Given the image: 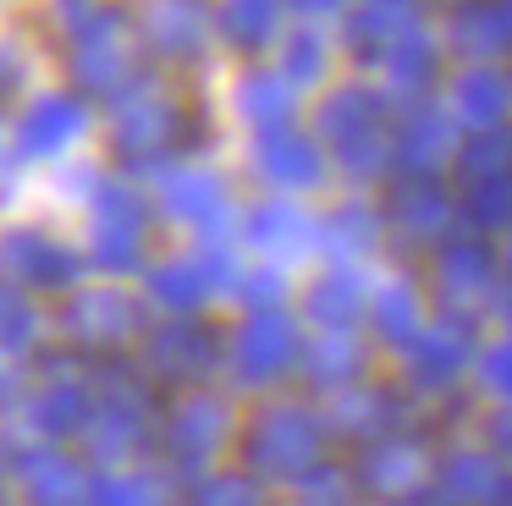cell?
<instances>
[{"label": "cell", "mask_w": 512, "mask_h": 506, "mask_svg": "<svg viewBox=\"0 0 512 506\" xmlns=\"http://www.w3.org/2000/svg\"><path fill=\"white\" fill-rule=\"evenodd\" d=\"M111 154L127 171H155V165L177 160L182 138H188V105H182V88L166 83L155 72H138L127 88H116L111 99Z\"/></svg>", "instance_id": "cell-1"}, {"label": "cell", "mask_w": 512, "mask_h": 506, "mask_svg": "<svg viewBox=\"0 0 512 506\" xmlns=\"http://www.w3.org/2000/svg\"><path fill=\"white\" fill-rule=\"evenodd\" d=\"M144 72V39H138L133 11L94 6L78 28L67 33V83L83 99H111Z\"/></svg>", "instance_id": "cell-2"}, {"label": "cell", "mask_w": 512, "mask_h": 506, "mask_svg": "<svg viewBox=\"0 0 512 506\" xmlns=\"http://www.w3.org/2000/svg\"><path fill=\"white\" fill-rule=\"evenodd\" d=\"M149 231H155V204L122 176H105L89 193V242L83 259L100 275H138L149 264Z\"/></svg>", "instance_id": "cell-3"}, {"label": "cell", "mask_w": 512, "mask_h": 506, "mask_svg": "<svg viewBox=\"0 0 512 506\" xmlns=\"http://www.w3.org/2000/svg\"><path fill=\"white\" fill-rule=\"evenodd\" d=\"M232 440V407L226 396H215L210 385H188L177 391V402L160 407V457H166L171 479H199L215 468V457Z\"/></svg>", "instance_id": "cell-4"}, {"label": "cell", "mask_w": 512, "mask_h": 506, "mask_svg": "<svg viewBox=\"0 0 512 506\" xmlns=\"http://www.w3.org/2000/svg\"><path fill=\"white\" fill-rule=\"evenodd\" d=\"M94 407V358L78 347H56L39 363V380L23 396V424L34 440H78Z\"/></svg>", "instance_id": "cell-5"}, {"label": "cell", "mask_w": 512, "mask_h": 506, "mask_svg": "<svg viewBox=\"0 0 512 506\" xmlns=\"http://www.w3.org/2000/svg\"><path fill=\"white\" fill-rule=\"evenodd\" d=\"M237 446H243V462H248L254 479H298V473L320 457L325 435H320V418H314L309 407L270 402L243 424Z\"/></svg>", "instance_id": "cell-6"}, {"label": "cell", "mask_w": 512, "mask_h": 506, "mask_svg": "<svg viewBox=\"0 0 512 506\" xmlns=\"http://www.w3.org/2000/svg\"><path fill=\"white\" fill-rule=\"evenodd\" d=\"M149 330L144 303L122 286H83L61 303V336L67 347H78L83 358H122L138 347V336Z\"/></svg>", "instance_id": "cell-7"}, {"label": "cell", "mask_w": 512, "mask_h": 506, "mask_svg": "<svg viewBox=\"0 0 512 506\" xmlns=\"http://www.w3.org/2000/svg\"><path fill=\"white\" fill-rule=\"evenodd\" d=\"M138 352H144V374L160 391L210 385V374L221 369V358H226L221 330L204 325L199 314H166L160 325H149L144 336H138Z\"/></svg>", "instance_id": "cell-8"}, {"label": "cell", "mask_w": 512, "mask_h": 506, "mask_svg": "<svg viewBox=\"0 0 512 506\" xmlns=\"http://www.w3.org/2000/svg\"><path fill=\"white\" fill-rule=\"evenodd\" d=\"M303 341H298V325H292L287 308L276 303H259L243 314V325L226 336V363H232V374L248 385V391H265V385H276L281 374L298 363Z\"/></svg>", "instance_id": "cell-9"}, {"label": "cell", "mask_w": 512, "mask_h": 506, "mask_svg": "<svg viewBox=\"0 0 512 506\" xmlns=\"http://www.w3.org/2000/svg\"><path fill=\"white\" fill-rule=\"evenodd\" d=\"M89 270L78 248L56 237L45 226H0V275L17 286H28L34 297H56V292H72L78 275Z\"/></svg>", "instance_id": "cell-10"}, {"label": "cell", "mask_w": 512, "mask_h": 506, "mask_svg": "<svg viewBox=\"0 0 512 506\" xmlns=\"http://www.w3.org/2000/svg\"><path fill=\"white\" fill-rule=\"evenodd\" d=\"M138 39L160 66H199L215 44L210 0H138Z\"/></svg>", "instance_id": "cell-11"}, {"label": "cell", "mask_w": 512, "mask_h": 506, "mask_svg": "<svg viewBox=\"0 0 512 506\" xmlns=\"http://www.w3.org/2000/svg\"><path fill=\"white\" fill-rule=\"evenodd\" d=\"M94 127V99H83L78 88H45L28 99V110L17 116V160H61L67 149H78Z\"/></svg>", "instance_id": "cell-12"}, {"label": "cell", "mask_w": 512, "mask_h": 506, "mask_svg": "<svg viewBox=\"0 0 512 506\" xmlns=\"http://www.w3.org/2000/svg\"><path fill=\"white\" fill-rule=\"evenodd\" d=\"M314 121H320V138L358 176H375V165L386 160V121H380V99L369 88H336Z\"/></svg>", "instance_id": "cell-13"}, {"label": "cell", "mask_w": 512, "mask_h": 506, "mask_svg": "<svg viewBox=\"0 0 512 506\" xmlns=\"http://www.w3.org/2000/svg\"><path fill=\"white\" fill-rule=\"evenodd\" d=\"M149 204L166 220H182V226L204 231V237H226V215H232V198H226V182L215 171H193V165H155V193Z\"/></svg>", "instance_id": "cell-14"}, {"label": "cell", "mask_w": 512, "mask_h": 506, "mask_svg": "<svg viewBox=\"0 0 512 506\" xmlns=\"http://www.w3.org/2000/svg\"><path fill=\"white\" fill-rule=\"evenodd\" d=\"M12 484L28 501L78 506V501H89L94 468L83 451H67V440H34V446H23L12 457Z\"/></svg>", "instance_id": "cell-15"}, {"label": "cell", "mask_w": 512, "mask_h": 506, "mask_svg": "<svg viewBox=\"0 0 512 506\" xmlns=\"http://www.w3.org/2000/svg\"><path fill=\"white\" fill-rule=\"evenodd\" d=\"M254 176L259 182H270V187H320L325 182V154H320V143L309 138V132H298V127H265V132H254Z\"/></svg>", "instance_id": "cell-16"}, {"label": "cell", "mask_w": 512, "mask_h": 506, "mask_svg": "<svg viewBox=\"0 0 512 506\" xmlns=\"http://www.w3.org/2000/svg\"><path fill=\"white\" fill-rule=\"evenodd\" d=\"M210 297H215V281L204 253H171V259L144 264V303H155L160 314H199Z\"/></svg>", "instance_id": "cell-17"}, {"label": "cell", "mask_w": 512, "mask_h": 506, "mask_svg": "<svg viewBox=\"0 0 512 506\" xmlns=\"http://www.w3.org/2000/svg\"><path fill=\"white\" fill-rule=\"evenodd\" d=\"M243 237L259 259H298L303 248H314V220L298 204H259L243 220Z\"/></svg>", "instance_id": "cell-18"}, {"label": "cell", "mask_w": 512, "mask_h": 506, "mask_svg": "<svg viewBox=\"0 0 512 506\" xmlns=\"http://www.w3.org/2000/svg\"><path fill=\"white\" fill-rule=\"evenodd\" d=\"M281 33V0H221L215 6V39L243 55H259Z\"/></svg>", "instance_id": "cell-19"}, {"label": "cell", "mask_w": 512, "mask_h": 506, "mask_svg": "<svg viewBox=\"0 0 512 506\" xmlns=\"http://www.w3.org/2000/svg\"><path fill=\"white\" fill-rule=\"evenodd\" d=\"M177 490L171 473H155L144 462H127V468H94V484H89V501L94 506H155Z\"/></svg>", "instance_id": "cell-20"}, {"label": "cell", "mask_w": 512, "mask_h": 506, "mask_svg": "<svg viewBox=\"0 0 512 506\" xmlns=\"http://www.w3.org/2000/svg\"><path fill=\"white\" fill-rule=\"evenodd\" d=\"M292 110H298V88H292L287 72H248L243 83H237V116L254 132L292 121Z\"/></svg>", "instance_id": "cell-21"}, {"label": "cell", "mask_w": 512, "mask_h": 506, "mask_svg": "<svg viewBox=\"0 0 512 506\" xmlns=\"http://www.w3.org/2000/svg\"><path fill=\"white\" fill-rule=\"evenodd\" d=\"M39 341H45V308H39V297L0 275V352L6 358H28V352H39Z\"/></svg>", "instance_id": "cell-22"}, {"label": "cell", "mask_w": 512, "mask_h": 506, "mask_svg": "<svg viewBox=\"0 0 512 506\" xmlns=\"http://www.w3.org/2000/svg\"><path fill=\"white\" fill-rule=\"evenodd\" d=\"M408 33H419V6L413 0H358V11H353L358 44H397Z\"/></svg>", "instance_id": "cell-23"}, {"label": "cell", "mask_w": 512, "mask_h": 506, "mask_svg": "<svg viewBox=\"0 0 512 506\" xmlns=\"http://www.w3.org/2000/svg\"><path fill=\"white\" fill-rule=\"evenodd\" d=\"M298 363H303V374H309V385L336 391V385H347L358 374V341H347V336L309 341V347L298 352Z\"/></svg>", "instance_id": "cell-24"}, {"label": "cell", "mask_w": 512, "mask_h": 506, "mask_svg": "<svg viewBox=\"0 0 512 506\" xmlns=\"http://www.w3.org/2000/svg\"><path fill=\"white\" fill-rule=\"evenodd\" d=\"M507 105H512V88H507V77H496V72H474V77L457 83V110H463V121L474 132L496 127V121L507 116Z\"/></svg>", "instance_id": "cell-25"}, {"label": "cell", "mask_w": 512, "mask_h": 506, "mask_svg": "<svg viewBox=\"0 0 512 506\" xmlns=\"http://www.w3.org/2000/svg\"><path fill=\"white\" fill-rule=\"evenodd\" d=\"M468 363V336L457 325H441V330H430V336L413 347V374L419 380H452L457 369Z\"/></svg>", "instance_id": "cell-26"}, {"label": "cell", "mask_w": 512, "mask_h": 506, "mask_svg": "<svg viewBox=\"0 0 512 506\" xmlns=\"http://www.w3.org/2000/svg\"><path fill=\"white\" fill-rule=\"evenodd\" d=\"M391 220H402L413 237H430V231L446 226V193L430 182H402L397 198H391Z\"/></svg>", "instance_id": "cell-27"}, {"label": "cell", "mask_w": 512, "mask_h": 506, "mask_svg": "<svg viewBox=\"0 0 512 506\" xmlns=\"http://www.w3.org/2000/svg\"><path fill=\"white\" fill-rule=\"evenodd\" d=\"M435 281H441L446 297H474V292H485V281H490V253L479 248V242H457V248L441 253V270H435Z\"/></svg>", "instance_id": "cell-28"}, {"label": "cell", "mask_w": 512, "mask_h": 506, "mask_svg": "<svg viewBox=\"0 0 512 506\" xmlns=\"http://www.w3.org/2000/svg\"><path fill=\"white\" fill-rule=\"evenodd\" d=\"M397 160L408 165V171H435V165L446 160V121L413 116L397 138Z\"/></svg>", "instance_id": "cell-29"}, {"label": "cell", "mask_w": 512, "mask_h": 506, "mask_svg": "<svg viewBox=\"0 0 512 506\" xmlns=\"http://www.w3.org/2000/svg\"><path fill=\"white\" fill-rule=\"evenodd\" d=\"M309 314L320 319V325H353L358 319V281L353 275H325V281L309 286Z\"/></svg>", "instance_id": "cell-30"}, {"label": "cell", "mask_w": 512, "mask_h": 506, "mask_svg": "<svg viewBox=\"0 0 512 506\" xmlns=\"http://www.w3.org/2000/svg\"><path fill=\"white\" fill-rule=\"evenodd\" d=\"M364 479L375 490H402L408 479H419V451L413 446H380L364 457Z\"/></svg>", "instance_id": "cell-31"}, {"label": "cell", "mask_w": 512, "mask_h": 506, "mask_svg": "<svg viewBox=\"0 0 512 506\" xmlns=\"http://www.w3.org/2000/svg\"><path fill=\"white\" fill-rule=\"evenodd\" d=\"M468 209H474L479 226H507V220H512V171L479 176V187H474V198H468Z\"/></svg>", "instance_id": "cell-32"}, {"label": "cell", "mask_w": 512, "mask_h": 506, "mask_svg": "<svg viewBox=\"0 0 512 506\" xmlns=\"http://www.w3.org/2000/svg\"><path fill=\"white\" fill-rule=\"evenodd\" d=\"M375 325H380V336L386 341H408L413 336V325H419V308H413V292L408 286H386L380 292V303H375Z\"/></svg>", "instance_id": "cell-33"}, {"label": "cell", "mask_w": 512, "mask_h": 506, "mask_svg": "<svg viewBox=\"0 0 512 506\" xmlns=\"http://www.w3.org/2000/svg\"><path fill=\"white\" fill-rule=\"evenodd\" d=\"M281 72H287L292 83H314V77H325V39L320 33H292Z\"/></svg>", "instance_id": "cell-34"}, {"label": "cell", "mask_w": 512, "mask_h": 506, "mask_svg": "<svg viewBox=\"0 0 512 506\" xmlns=\"http://www.w3.org/2000/svg\"><path fill=\"white\" fill-rule=\"evenodd\" d=\"M188 495L193 501H254L259 484H254V473H215L210 468L188 484Z\"/></svg>", "instance_id": "cell-35"}, {"label": "cell", "mask_w": 512, "mask_h": 506, "mask_svg": "<svg viewBox=\"0 0 512 506\" xmlns=\"http://www.w3.org/2000/svg\"><path fill=\"white\" fill-rule=\"evenodd\" d=\"M446 490H457V495H485L490 484L501 479L496 473V462H485V457H474V451H463V457H452L446 462Z\"/></svg>", "instance_id": "cell-36"}, {"label": "cell", "mask_w": 512, "mask_h": 506, "mask_svg": "<svg viewBox=\"0 0 512 506\" xmlns=\"http://www.w3.org/2000/svg\"><path fill=\"white\" fill-rule=\"evenodd\" d=\"M232 297H243L248 308H259V303H281V270H276V259L243 264V275H237Z\"/></svg>", "instance_id": "cell-37"}, {"label": "cell", "mask_w": 512, "mask_h": 506, "mask_svg": "<svg viewBox=\"0 0 512 506\" xmlns=\"http://www.w3.org/2000/svg\"><path fill=\"white\" fill-rule=\"evenodd\" d=\"M375 242V231H369L364 209H342V215L331 220V248L336 253H353V248H369Z\"/></svg>", "instance_id": "cell-38"}, {"label": "cell", "mask_w": 512, "mask_h": 506, "mask_svg": "<svg viewBox=\"0 0 512 506\" xmlns=\"http://www.w3.org/2000/svg\"><path fill=\"white\" fill-rule=\"evenodd\" d=\"M479 380H485V391L496 396H512V341L496 352H485V363H479Z\"/></svg>", "instance_id": "cell-39"}, {"label": "cell", "mask_w": 512, "mask_h": 506, "mask_svg": "<svg viewBox=\"0 0 512 506\" xmlns=\"http://www.w3.org/2000/svg\"><path fill=\"white\" fill-rule=\"evenodd\" d=\"M23 72H28V61H23V50H17L12 39H0V105L23 88Z\"/></svg>", "instance_id": "cell-40"}, {"label": "cell", "mask_w": 512, "mask_h": 506, "mask_svg": "<svg viewBox=\"0 0 512 506\" xmlns=\"http://www.w3.org/2000/svg\"><path fill=\"white\" fill-rule=\"evenodd\" d=\"M23 396H28L23 369H17V358H6V352H0V413H12V407H23Z\"/></svg>", "instance_id": "cell-41"}, {"label": "cell", "mask_w": 512, "mask_h": 506, "mask_svg": "<svg viewBox=\"0 0 512 506\" xmlns=\"http://www.w3.org/2000/svg\"><path fill=\"white\" fill-rule=\"evenodd\" d=\"M94 6H100V0H50V28H56L61 39H67V33L78 28V22L89 17Z\"/></svg>", "instance_id": "cell-42"}, {"label": "cell", "mask_w": 512, "mask_h": 506, "mask_svg": "<svg viewBox=\"0 0 512 506\" xmlns=\"http://www.w3.org/2000/svg\"><path fill=\"white\" fill-rule=\"evenodd\" d=\"M12 171H17V132L6 127V121H0V193H6Z\"/></svg>", "instance_id": "cell-43"}, {"label": "cell", "mask_w": 512, "mask_h": 506, "mask_svg": "<svg viewBox=\"0 0 512 506\" xmlns=\"http://www.w3.org/2000/svg\"><path fill=\"white\" fill-rule=\"evenodd\" d=\"M287 6H298V11H336L342 0H287Z\"/></svg>", "instance_id": "cell-44"}, {"label": "cell", "mask_w": 512, "mask_h": 506, "mask_svg": "<svg viewBox=\"0 0 512 506\" xmlns=\"http://www.w3.org/2000/svg\"><path fill=\"white\" fill-rule=\"evenodd\" d=\"M507 22H512V17H507Z\"/></svg>", "instance_id": "cell-45"}]
</instances>
